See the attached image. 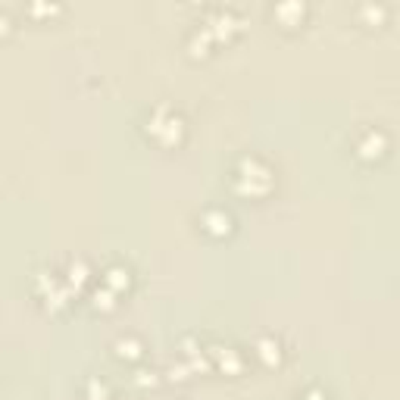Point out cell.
<instances>
[{
    "label": "cell",
    "mask_w": 400,
    "mask_h": 400,
    "mask_svg": "<svg viewBox=\"0 0 400 400\" xmlns=\"http://www.w3.org/2000/svg\"><path fill=\"white\" fill-rule=\"evenodd\" d=\"M231 188L244 197H263L272 188V169L260 157H241L231 172Z\"/></svg>",
    "instance_id": "1"
},
{
    "label": "cell",
    "mask_w": 400,
    "mask_h": 400,
    "mask_svg": "<svg viewBox=\"0 0 400 400\" xmlns=\"http://www.w3.org/2000/svg\"><path fill=\"white\" fill-rule=\"evenodd\" d=\"M388 151H391V141L382 128H363V134H360L357 144H353V153H357V160H363V163H378V160L388 157Z\"/></svg>",
    "instance_id": "2"
},
{
    "label": "cell",
    "mask_w": 400,
    "mask_h": 400,
    "mask_svg": "<svg viewBox=\"0 0 400 400\" xmlns=\"http://www.w3.org/2000/svg\"><path fill=\"white\" fill-rule=\"evenodd\" d=\"M200 229L210 238H229L231 231H235V219H231V213L222 210V206H210V210H203V216H200Z\"/></svg>",
    "instance_id": "3"
},
{
    "label": "cell",
    "mask_w": 400,
    "mask_h": 400,
    "mask_svg": "<svg viewBox=\"0 0 400 400\" xmlns=\"http://www.w3.org/2000/svg\"><path fill=\"white\" fill-rule=\"evenodd\" d=\"M254 353L269 366V369H275V366L282 363V341L275 338V334H260L256 344H254Z\"/></svg>",
    "instance_id": "4"
},
{
    "label": "cell",
    "mask_w": 400,
    "mask_h": 400,
    "mask_svg": "<svg viewBox=\"0 0 400 400\" xmlns=\"http://www.w3.org/2000/svg\"><path fill=\"white\" fill-rule=\"evenodd\" d=\"M113 353H116V360L138 363V360L144 357V344H141L138 338H132V334H125V338H116L113 341Z\"/></svg>",
    "instance_id": "5"
},
{
    "label": "cell",
    "mask_w": 400,
    "mask_h": 400,
    "mask_svg": "<svg viewBox=\"0 0 400 400\" xmlns=\"http://www.w3.org/2000/svg\"><path fill=\"white\" fill-rule=\"evenodd\" d=\"M210 353L219 363V369H225V376H238L241 372V357L235 353V347H210Z\"/></svg>",
    "instance_id": "6"
},
{
    "label": "cell",
    "mask_w": 400,
    "mask_h": 400,
    "mask_svg": "<svg viewBox=\"0 0 400 400\" xmlns=\"http://www.w3.org/2000/svg\"><path fill=\"white\" fill-rule=\"evenodd\" d=\"M128 285H132V272L125 266H109L103 272V288H109L113 294H122Z\"/></svg>",
    "instance_id": "7"
},
{
    "label": "cell",
    "mask_w": 400,
    "mask_h": 400,
    "mask_svg": "<svg viewBox=\"0 0 400 400\" xmlns=\"http://www.w3.org/2000/svg\"><path fill=\"white\" fill-rule=\"evenodd\" d=\"M298 400H325V394H322L319 388H309L307 394H303V397H298Z\"/></svg>",
    "instance_id": "8"
}]
</instances>
